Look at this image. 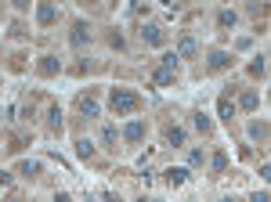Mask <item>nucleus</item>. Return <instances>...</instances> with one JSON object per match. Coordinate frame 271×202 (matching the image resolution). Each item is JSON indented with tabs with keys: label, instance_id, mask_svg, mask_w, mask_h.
I'll use <instances>...</instances> for the list:
<instances>
[{
	"label": "nucleus",
	"instance_id": "ddd939ff",
	"mask_svg": "<svg viewBox=\"0 0 271 202\" xmlns=\"http://www.w3.org/2000/svg\"><path fill=\"white\" fill-rule=\"evenodd\" d=\"M217 112H221V119H224V123H231V116H235V105L228 101V94L217 101Z\"/></svg>",
	"mask_w": 271,
	"mask_h": 202
},
{
	"label": "nucleus",
	"instance_id": "f03ea898",
	"mask_svg": "<svg viewBox=\"0 0 271 202\" xmlns=\"http://www.w3.org/2000/svg\"><path fill=\"white\" fill-rule=\"evenodd\" d=\"M69 44H72V47H87V44H91V25H87V22H72Z\"/></svg>",
	"mask_w": 271,
	"mask_h": 202
},
{
	"label": "nucleus",
	"instance_id": "6e6552de",
	"mask_svg": "<svg viewBox=\"0 0 271 202\" xmlns=\"http://www.w3.org/2000/svg\"><path fill=\"white\" fill-rule=\"evenodd\" d=\"M217 25H221V29H235V25H239V15L231 11V8H224V11H217Z\"/></svg>",
	"mask_w": 271,
	"mask_h": 202
},
{
	"label": "nucleus",
	"instance_id": "f257e3e1",
	"mask_svg": "<svg viewBox=\"0 0 271 202\" xmlns=\"http://www.w3.org/2000/svg\"><path fill=\"white\" fill-rule=\"evenodd\" d=\"M138 105H141V98H138L134 91H123V87H116V91H112V112L130 116V112H138Z\"/></svg>",
	"mask_w": 271,
	"mask_h": 202
},
{
	"label": "nucleus",
	"instance_id": "aec40b11",
	"mask_svg": "<svg viewBox=\"0 0 271 202\" xmlns=\"http://www.w3.org/2000/svg\"><path fill=\"white\" fill-rule=\"evenodd\" d=\"M196 130H199V134H210V130H213V123H210V116H203V112L196 116Z\"/></svg>",
	"mask_w": 271,
	"mask_h": 202
},
{
	"label": "nucleus",
	"instance_id": "7ed1b4c3",
	"mask_svg": "<svg viewBox=\"0 0 271 202\" xmlns=\"http://www.w3.org/2000/svg\"><path fill=\"white\" fill-rule=\"evenodd\" d=\"M55 18H58L55 0H40V4H36V22H40V25H51Z\"/></svg>",
	"mask_w": 271,
	"mask_h": 202
},
{
	"label": "nucleus",
	"instance_id": "1a4fd4ad",
	"mask_svg": "<svg viewBox=\"0 0 271 202\" xmlns=\"http://www.w3.org/2000/svg\"><path fill=\"white\" fill-rule=\"evenodd\" d=\"M257 105H260V94H257V91H246V94L239 98V108H242V112H257Z\"/></svg>",
	"mask_w": 271,
	"mask_h": 202
},
{
	"label": "nucleus",
	"instance_id": "dca6fc26",
	"mask_svg": "<svg viewBox=\"0 0 271 202\" xmlns=\"http://www.w3.org/2000/svg\"><path fill=\"white\" fill-rule=\"evenodd\" d=\"M228 62H231V54H228V51H213V54H210V69H224Z\"/></svg>",
	"mask_w": 271,
	"mask_h": 202
},
{
	"label": "nucleus",
	"instance_id": "2eb2a0df",
	"mask_svg": "<svg viewBox=\"0 0 271 202\" xmlns=\"http://www.w3.org/2000/svg\"><path fill=\"white\" fill-rule=\"evenodd\" d=\"M47 127H51V130H62V108H58V105L47 108Z\"/></svg>",
	"mask_w": 271,
	"mask_h": 202
},
{
	"label": "nucleus",
	"instance_id": "f8f14e48",
	"mask_svg": "<svg viewBox=\"0 0 271 202\" xmlns=\"http://www.w3.org/2000/svg\"><path fill=\"white\" fill-rule=\"evenodd\" d=\"M184 181H188V170H181V166L167 170V184H170V188H177V184H184Z\"/></svg>",
	"mask_w": 271,
	"mask_h": 202
},
{
	"label": "nucleus",
	"instance_id": "5701e85b",
	"mask_svg": "<svg viewBox=\"0 0 271 202\" xmlns=\"http://www.w3.org/2000/svg\"><path fill=\"white\" fill-rule=\"evenodd\" d=\"M36 170H40V163H22V166H18V174H22V177H33Z\"/></svg>",
	"mask_w": 271,
	"mask_h": 202
},
{
	"label": "nucleus",
	"instance_id": "f3484780",
	"mask_svg": "<svg viewBox=\"0 0 271 202\" xmlns=\"http://www.w3.org/2000/svg\"><path fill=\"white\" fill-rule=\"evenodd\" d=\"M167 145L181 148V145H184V130H181V127H170V130H167Z\"/></svg>",
	"mask_w": 271,
	"mask_h": 202
},
{
	"label": "nucleus",
	"instance_id": "39448f33",
	"mask_svg": "<svg viewBox=\"0 0 271 202\" xmlns=\"http://www.w3.org/2000/svg\"><path fill=\"white\" fill-rule=\"evenodd\" d=\"M141 40H145V44H152V47H163V29H159V25H145V29H141Z\"/></svg>",
	"mask_w": 271,
	"mask_h": 202
},
{
	"label": "nucleus",
	"instance_id": "b1692460",
	"mask_svg": "<svg viewBox=\"0 0 271 202\" xmlns=\"http://www.w3.org/2000/svg\"><path fill=\"white\" fill-rule=\"evenodd\" d=\"M188 163L199 166V163H203V148H192V152H188Z\"/></svg>",
	"mask_w": 271,
	"mask_h": 202
},
{
	"label": "nucleus",
	"instance_id": "20e7f679",
	"mask_svg": "<svg viewBox=\"0 0 271 202\" xmlns=\"http://www.w3.org/2000/svg\"><path fill=\"white\" fill-rule=\"evenodd\" d=\"M58 69H62V62H58L55 54H44L40 62H36V72H40V76H55Z\"/></svg>",
	"mask_w": 271,
	"mask_h": 202
},
{
	"label": "nucleus",
	"instance_id": "423d86ee",
	"mask_svg": "<svg viewBox=\"0 0 271 202\" xmlns=\"http://www.w3.org/2000/svg\"><path fill=\"white\" fill-rule=\"evenodd\" d=\"M177 58H196V36H181L177 40Z\"/></svg>",
	"mask_w": 271,
	"mask_h": 202
},
{
	"label": "nucleus",
	"instance_id": "412c9836",
	"mask_svg": "<svg viewBox=\"0 0 271 202\" xmlns=\"http://www.w3.org/2000/svg\"><path fill=\"white\" fill-rule=\"evenodd\" d=\"M264 72H267V62H264V58H257V62L250 65V76H264Z\"/></svg>",
	"mask_w": 271,
	"mask_h": 202
},
{
	"label": "nucleus",
	"instance_id": "4be33fe9",
	"mask_svg": "<svg viewBox=\"0 0 271 202\" xmlns=\"http://www.w3.org/2000/svg\"><path fill=\"white\" fill-rule=\"evenodd\" d=\"M101 141H105L109 148H116V127H105V130H101Z\"/></svg>",
	"mask_w": 271,
	"mask_h": 202
},
{
	"label": "nucleus",
	"instance_id": "0eeeda50",
	"mask_svg": "<svg viewBox=\"0 0 271 202\" xmlns=\"http://www.w3.org/2000/svg\"><path fill=\"white\" fill-rule=\"evenodd\" d=\"M152 79H156V87H170V83H174V69L159 62V69L152 72Z\"/></svg>",
	"mask_w": 271,
	"mask_h": 202
},
{
	"label": "nucleus",
	"instance_id": "393cba45",
	"mask_svg": "<svg viewBox=\"0 0 271 202\" xmlns=\"http://www.w3.org/2000/svg\"><path fill=\"white\" fill-rule=\"evenodd\" d=\"M11 4H15L18 11H25V8H29V0H11Z\"/></svg>",
	"mask_w": 271,
	"mask_h": 202
},
{
	"label": "nucleus",
	"instance_id": "4468645a",
	"mask_svg": "<svg viewBox=\"0 0 271 202\" xmlns=\"http://www.w3.org/2000/svg\"><path fill=\"white\" fill-rule=\"evenodd\" d=\"M76 155H80V159H94V141L80 137V141H76Z\"/></svg>",
	"mask_w": 271,
	"mask_h": 202
},
{
	"label": "nucleus",
	"instance_id": "9d476101",
	"mask_svg": "<svg viewBox=\"0 0 271 202\" xmlns=\"http://www.w3.org/2000/svg\"><path fill=\"white\" fill-rule=\"evenodd\" d=\"M123 137H127V141H141V137H145V123H138V119H134V123H127V127H123Z\"/></svg>",
	"mask_w": 271,
	"mask_h": 202
},
{
	"label": "nucleus",
	"instance_id": "6ab92c4d",
	"mask_svg": "<svg viewBox=\"0 0 271 202\" xmlns=\"http://www.w3.org/2000/svg\"><path fill=\"white\" fill-rule=\"evenodd\" d=\"M250 137L253 141H264L267 137V123H250Z\"/></svg>",
	"mask_w": 271,
	"mask_h": 202
},
{
	"label": "nucleus",
	"instance_id": "a211bd4d",
	"mask_svg": "<svg viewBox=\"0 0 271 202\" xmlns=\"http://www.w3.org/2000/svg\"><path fill=\"white\" fill-rule=\"evenodd\" d=\"M210 166H213V174H224V170H228V155H224V152H213Z\"/></svg>",
	"mask_w": 271,
	"mask_h": 202
},
{
	"label": "nucleus",
	"instance_id": "9b49d317",
	"mask_svg": "<svg viewBox=\"0 0 271 202\" xmlns=\"http://www.w3.org/2000/svg\"><path fill=\"white\" fill-rule=\"evenodd\" d=\"M80 112H84L87 119H98V112H101V108H98V101H94V98H80Z\"/></svg>",
	"mask_w": 271,
	"mask_h": 202
}]
</instances>
